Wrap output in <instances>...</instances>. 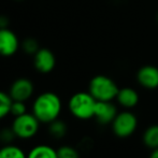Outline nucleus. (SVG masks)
Wrapping results in <instances>:
<instances>
[{"label": "nucleus", "mask_w": 158, "mask_h": 158, "mask_svg": "<svg viewBox=\"0 0 158 158\" xmlns=\"http://www.w3.org/2000/svg\"><path fill=\"white\" fill-rule=\"evenodd\" d=\"M63 112V102L57 94L53 92L41 93L33 99L31 113L43 125H48L59 118Z\"/></svg>", "instance_id": "1"}, {"label": "nucleus", "mask_w": 158, "mask_h": 158, "mask_svg": "<svg viewBox=\"0 0 158 158\" xmlns=\"http://www.w3.org/2000/svg\"><path fill=\"white\" fill-rule=\"evenodd\" d=\"M97 100L89 92H79L70 97L68 101V110L74 118L79 121H88L95 116V108Z\"/></svg>", "instance_id": "2"}, {"label": "nucleus", "mask_w": 158, "mask_h": 158, "mask_svg": "<svg viewBox=\"0 0 158 158\" xmlns=\"http://www.w3.org/2000/svg\"><path fill=\"white\" fill-rule=\"evenodd\" d=\"M118 86L106 75H96L88 85V92L97 101H113L118 94Z\"/></svg>", "instance_id": "3"}, {"label": "nucleus", "mask_w": 158, "mask_h": 158, "mask_svg": "<svg viewBox=\"0 0 158 158\" xmlns=\"http://www.w3.org/2000/svg\"><path fill=\"white\" fill-rule=\"evenodd\" d=\"M41 125L42 124L40 123V121L31 112H27L23 115L13 117L10 126L17 139L28 141L37 137Z\"/></svg>", "instance_id": "4"}, {"label": "nucleus", "mask_w": 158, "mask_h": 158, "mask_svg": "<svg viewBox=\"0 0 158 158\" xmlns=\"http://www.w3.org/2000/svg\"><path fill=\"white\" fill-rule=\"evenodd\" d=\"M112 131L117 138L126 139L135 132L138 128V118L135 113L126 110L117 113L116 117L111 124Z\"/></svg>", "instance_id": "5"}, {"label": "nucleus", "mask_w": 158, "mask_h": 158, "mask_svg": "<svg viewBox=\"0 0 158 158\" xmlns=\"http://www.w3.org/2000/svg\"><path fill=\"white\" fill-rule=\"evenodd\" d=\"M9 94L14 101L27 102L35 94V85L27 77H19L11 84Z\"/></svg>", "instance_id": "6"}, {"label": "nucleus", "mask_w": 158, "mask_h": 158, "mask_svg": "<svg viewBox=\"0 0 158 158\" xmlns=\"http://www.w3.org/2000/svg\"><path fill=\"white\" fill-rule=\"evenodd\" d=\"M56 64V58L48 48H40L33 55V66L40 73H50Z\"/></svg>", "instance_id": "7"}, {"label": "nucleus", "mask_w": 158, "mask_h": 158, "mask_svg": "<svg viewBox=\"0 0 158 158\" xmlns=\"http://www.w3.org/2000/svg\"><path fill=\"white\" fill-rule=\"evenodd\" d=\"M19 42L16 35L8 28H0V55L12 56L17 52Z\"/></svg>", "instance_id": "8"}, {"label": "nucleus", "mask_w": 158, "mask_h": 158, "mask_svg": "<svg viewBox=\"0 0 158 158\" xmlns=\"http://www.w3.org/2000/svg\"><path fill=\"white\" fill-rule=\"evenodd\" d=\"M117 109L112 101H97L95 108V118L101 125L112 124L117 115Z\"/></svg>", "instance_id": "9"}, {"label": "nucleus", "mask_w": 158, "mask_h": 158, "mask_svg": "<svg viewBox=\"0 0 158 158\" xmlns=\"http://www.w3.org/2000/svg\"><path fill=\"white\" fill-rule=\"evenodd\" d=\"M137 81L145 89L158 88V68L155 66H143L137 73Z\"/></svg>", "instance_id": "10"}, {"label": "nucleus", "mask_w": 158, "mask_h": 158, "mask_svg": "<svg viewBox=\"0 0 158 158\" xmlns=\"http://www.w3.org/2000/svg\"><path fill=\"white\" fill-rule=\"evenodd\" d=\"M116 100L119 106L129 110V109L135 108L139 103L140 97L135 89L131 87H124L119 88L118 94L116 96Z\"/></svg>", "instance_id": "11"}, {"label": "nucleus", "mask_w": 158, "mask_h": 158, "mask_svg": "<svg viewBox=\"0 0 158 158\" xmlns=\"http://www.w3.org/2000/svg\"><path fill=\"white\" fill-rule=\"evenodd\" d=\"M27 158H58L57 148L50 144L40 143L33 145L27 152Z\"/></svg>", "instance_id": "12"}, {"label": "nucleus", "mask_w": 158, "mask_h": 158, "mask_svg": "<svg viewBox=\"0 0 158 158\" xmlns=\"http://www.w3.org/2000/svg\"><path fill=\"white\" fill-rule=\"evenodd\" d=\"M0 158H27V153L17 144H2L0 146Z\"/></svg>", "instance_id": "13"}, {"label": "nucleus", "mask_w": 158, "mask_h": 158, "mask_svg": "<svg viewBox=\"0 0 158 158\" xmlns=\"http://www.w3.org/2000/svg\"><path fill=\"white\" fill-rule=\"evenodd\" d=\"M142 141H143L144 145L148 148L154 150L158 148V125L148 126V128L144 130L143 135H142Z\"/></svg>", "instance_id": "14"}, {"label": "nucleus", "mask_w": 158, "mask_h": 158, "mask_svg": "<svg viewBox=\"0 0 158 158\" xmlns=\"http://www.w3.org/2000/svg\"><path fill=\"white\" fill-rule=\"evenodd\" d=\"M48 132L54 139H63V138L66 137L67 132H68V125L63 119L57 118L48 125Z\"/></svg>", "instance_id": "15"}, {"label": "nucleus", "mask_w": 158, "mask_h": 158, "mask_svg": "<svg viewBox=\"0 0 158 158\" xmlns=\"http://www.w3.org/2000/svg\"><path fill=\"white\" fill-rule=\"evenodd\" d=\"M13 99L9 93L0 90V122L11 115V106Z\"/></svg>", "instance_id": "16"}, {"label": "nucleus", "mask_w": 158, "mask_h": 158, "mask_svg": "<svg viewBox=\"0 0 158 158\" xmlns=\"http://www.w3.org/2000/svg\"><path fill=\"white\" fill-rule=\"evenodd\" d=\"M58 158H80V154L75 148L71 145H61L57 148Z\"/></svg>", "instance_id": "17"}, {"label": "nucleus", "mask_w": 158, "mask_h": 158, "mask_svg": "<svg viewBox=\"0 0 158 158\" xmlns=\"http://www.w3.org/2000/svg\"><path fill=\"white\" fill-rule=\"evenodd\" d=\"M16 135H15L13 129L10 127H4V128L0 129V142L2 144H10L14 143L16 140Z\"/></svg>", "instance_id": "18"}, {"label": "nucleus", "mask_w": 158, "mask_h": 158, "mask_svg": "<svg viewBox=\"0 0 158 158\" xmlns=\"http://www.w3.org/2000/svg\"><path fill=\"white\" fill-rule=\"evenodd\" d=\"M27 112H28V109H27V104H26V102L14 101V100H13L12 106H11V115H12L13 117L23 115Z\"/></svg>", "instance_id": "19"}, {"label": "nucleus", "mask_w": 158, "mask_h": 158, "mask_svg": "<svg viewBox=\"0 0 158 158\" xmlns=\"http://www.w3.org/2000/svg\"><path fill=\"white\" fill-rule=\"evenodd\" d=\"M23 50L26 52V54L28 55H35L39 48V44H38L37 40L32 39V38H28L23 42Z\"/></svg>", "instance_id": "20"}, {"label": "nucleus", "mask_w": 158, "mask_h": 158, "mask_svg": "<svg viewBox=\"0 0 158 158\" xmlns=\"http://www.w3.org/2000/svg\"><path fill=\"white\" fill-rule=\"evenodd\" d=\"M8 24L9 21L6 16H0V28H8Z\"/></svg>", "instance_id": "21"}, {"label": "nucleus", "mask_w": 158, "mask_h": 158, "mask_svg": "<svg viewBox=\"0 0 158 158\" xmlns=\"http://www.w3.org/2000/svg\"><path fill=\"white\" fill-rule=\"evenodd\" d=\"M150 158H158V148L152 150V152L150 154Z\"/></svg>", "instance_id": "22"}, {"label": "nucleus", "mask_w": 158, "mask_h": 158, "mask_svg": "<svg viewBox=\"0 0 158 158\" xmlns=\"http://www.w3.org/2000/svg\"><path fill=\"white\" fill-rule=\"evenodd\" d=\"M157 21H158V15H157Z\"/></svg>", "instance_id": "23"}]
</instances>
